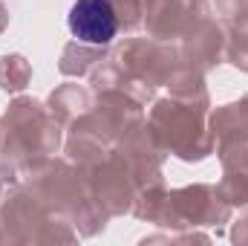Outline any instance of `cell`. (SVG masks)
<instances>
[{
    "label": "cell",
    "instance_id": "1",
    "mask_svg": "<svg viewBox=\"0 0 248 246\" xmlns=\"http://www.w3.org/2000/svg\"><path fill=\"white\" fill-rule=\"evenodd\" d=\"M69 32L84 44H110L119 32V20L110 0H75L69 9Z\"/></svg>",
    "mask_w": 248,
    "mask_h": 246
}]
</instances>
